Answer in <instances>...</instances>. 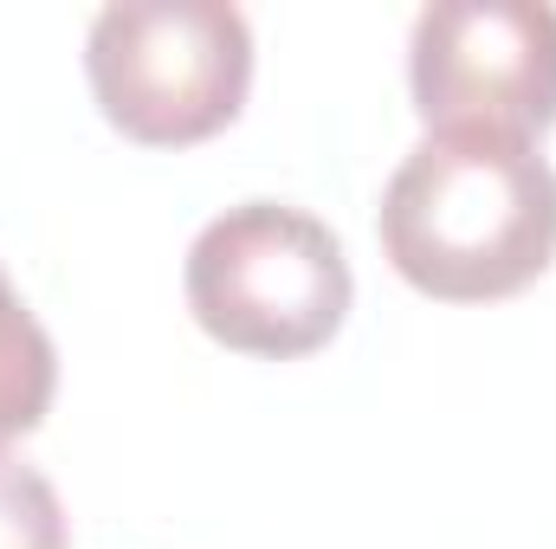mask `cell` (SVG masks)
Instances as JSON below:
<instances>
[{"label":"cell","mask_w":556,"mask_h":549,"mask_svg":"<svg viewBox=\"0 0 556 549\" xmlns=\"http://www.w3.org/2000/svg\"><path fill=\"white\" fill-rule=\"evenodd\" d=\"M382 253L440 304H492L556 259V168L525 137L433 130L382 188Z\"/></svg>","instance_id":"6da1fadb"},{"label":"cell","mask_w":556,"mask_h":549,"mask_svg":"<svg viewBox=\"0 0 556 549\" xmlns=\"http://www.w3.org/2000/svg\"><path fill=\"white\" fill-rule=\"evenodd\" d=\"M85 72L98 111L149 149L227 130L253 85V33L227 0H117L91 20Z\"/></svg>","instance_id":"7a4b0ae2"},{"label":"cell","mask_w":556,"mask_h":549,"mask_svg":"<svg viewBox=\"0 0 556 549\" xmlns=\"http://www.w3.org/2000/svg\"><path fill=\"white\" fill-rule=\"evenodd\" d=\"M350 259L337 233L298 207L247 201L188 246V310L240 356H311L350 317Z\"/></svg>","instance_id":"3957f363"},{"label":"cell","mask_w":556,"mask_h":549,"mask_svg":"<svg viewBox=\"0 0 556 549\" xmlns=\"http://www.w3.org/2000/svg\"><path fill=\"white\" fill-rule=\"evenodd\" d=\"M408 85L427 130L538 137L556 124V7L433 0L408 39Z\"/></svg>","instance_id":"277c9868"},{"label":"cell","mask_w":556,"mask_h":549,"mask_svg":"<svg viewBox=\"0 0 556 549\" xmlns=\"http://www.w3.org/2000/svg\"><path fill=\"white\" fill-rule=\"evenodd\" d=\"M52 388H59L52 336L39 330V317L20 304V291L0 272V446L46 420Z\"/></svg>","instance_id":"5b68a950"},{"label":"cell","mask_w":556,"mask_h":549,"mask_svg":"<svg viewBox=\"0 0 556 549\" xmlns=\"http://www.w3.org/2000/svg\"><path fill=\"white\" fill-rule=\"evenodd\" d=\"M0 549H65V505L52 478L0 452Z\"/></svg>","instance_id":"8992f818"}]
</instances>
